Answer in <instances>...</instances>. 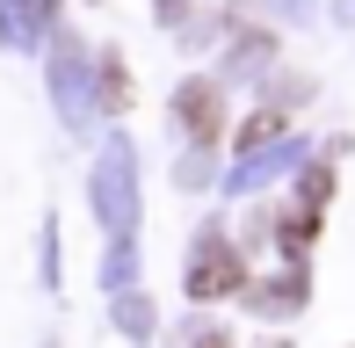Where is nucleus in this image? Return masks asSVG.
<instances>
[{"instance_id":"nucleus-1","label":"nucleus","mask_w":355,"mask_h":348,"mask_svg":"<svg viewBox=\"0 0 355 348\" xmlns=\"http://www.w3.org/2000/svg\"><path fill=\"white\" fill-rule=\"evenodd\" d=\"M189 297L211 305V297H247V261H239L232 240H203L196 261H189Z\"/></svg>"},{"instance_id":"nucleus-2","label":"nucleus","mask_w":355,"mask_h":348,"mask_svg":"<svg viewBox=\"0 0 355 348\" xmlns=\"http://www.w3.org/2000/svg\"><path fill=\"white\" fill-rule=\"evenodd\" d=\"M174 123H182L189 146H218L225 138V94H218V80H182L174 87Z\"/></svg>"},{"instance_id":"nucleus-3","label":"nucleus","mask_w":355,"mask_h":348,"mask_svg":"<svg viewBox=\"0 0 355 348\" xmlns=\"http://www.w3.org/2000/svg\"><path fill=\"white\" fill-rule=\"evenodd\" d=\"M268 138H283V109H254V123H239V153L268 146Z\"/></svg>"},{"instance_id":"nucleus-4","label":"nucleus","mask_w":355,"mask_h":348,"mask_svg":"<svg viewBox=\"0 0 355 348\" xmlns=\"http://www.w3.org/2000/svg\"><path fill=\"white\" fill-rule=\"evenodd\" d=\"M189 348H232V334H218V327H203V334L189 341Z\"/></svg>"}]
</instances>
